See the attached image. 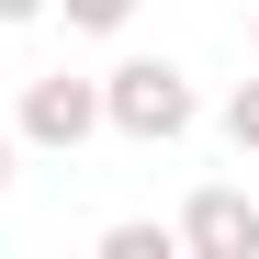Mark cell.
I'll return each mask as SVG.
<instances>
[{
	"instance_id": "cell-5",
	"label": "cell",
	"mask_w": 259,
	"mask_h": 259,
	"mask_svg": "<svg viewBox=\"0 0 259 259\" xmlns=\"http://www.w3.org/2000/svg\"><path fill=\"white\" fill-rule=\"evenodd\" d=\"M46 12H68V34H124L136 0H46Z\"/></svg>"
},
{
	"instance_id": "cell-6",
	"label": "cell",
	"mask_w": 259,
	"mask_h": 259,
	"mask_svg": "<svg viewBox=\"0 0 259 259\" xmlns=\"http://www.w3.org/2000/svg\"><path fill=\"white\" fill-rule=\"evenodd\" d=\"M226 147L259 158V79H237V91H226Z\"/></svg>"
},
{
	"instance_id": "cell-1",
	"label": "cell",
	"mask_w": 259,
	"mask_h": 259,
	"mask_svg": "<svg viewBox=\"0 0 259 259\" xmlns=\"http://www.w3.org/2000/svg\"><path fill=\"white\" fill-rule=\"evenodd\" d=\"M192 68L181 57H124V68H102V124L113 136H136V147H169V136H192Z\"/></svg>"
},
{
	"instance_id": "cell-7",
	"label": "cell",
	"mask_w": 259,
	"mask_h": 259,
	"mask_svg": "<svg viewBox=\"0 0 259 259\" xmlns=\"http://www.w3.org/2000/svg\"><path fill=\"white\" fill-rule=\"evenodd\" d=\"M34 12H46V0H0V23H34Z\"/></svg>"
},
{
	"instance_id": "cell-4",
	"label": "cell",
	"mask_w": 259,
	"mask_h": 259,
	"mask_svg": "<svg viewBox=\"0 0 259 259\" xmlns=\"http://www.w3.org/2000/svg\"><path fill=\"white\" fill-rule=\"evenodd\" d=\"M181 237L169 226H147V214H124V226H102V259H169Z\"/></svg>"
},
{
	"instance_id": "cell-2",
	"label": "cell",
	"mask_w": 259,
	"mask_h": 259,
	"mask_svg": "<svg viewBox=\"0 0 259 259\" xmlns=\"http://www.w3.org/2000/svg\"><path fill=\"white\" fill-rule=\"evenodd\" d=\"M12 136L23 147H91L102 136V79H68V68H46V79H23V113H12Z\"/></svg>"
},
{
	"instance_id": "cell-9",
	"label": "cell",
	"mask_w": 259,
	"mask_h": 259,
	"mask_svg": "<svg viewBox=\"0 0 259 259\" xmlns=\"http://www.w3.org/2000/svg\"><path fill=\"white\" fill-rule=\"evenodd\" d=\"M248 57H259V0H248Z\"/></svg>"
},
{
	"instance_id": "cell-8",
	"label": "cell",
	"mask_w": 259,
	"mask_h": 259,
	"mask_svg": "<svg viewBox=\"0 0 259 259\" xmlns=\"http://www.w3.org/2000/svg\"><path fill=\"white\" fill-rule=\"evenodd\" d=\"M0 192H12V136H0Z\"/></svg>"
},
{
	"instance_id": "cell-3",
	"label": "cell",
	"mask_w": 259,
	"mask_h": 259,
	"mask_svg": "<svg viewBox=\"0 0 259 259\" xmlns=\"http://www.w3.org/2000/svg\"><path fill=\"white\" fill-rule=\"evenodd\" d=\"M169 237H181L192 259H259V203L226 192V181H203V192L181 203V226H169Z\"/></svg>"
}]
</instances>
